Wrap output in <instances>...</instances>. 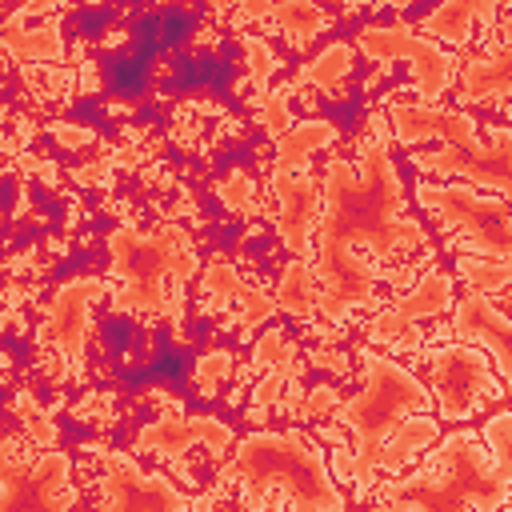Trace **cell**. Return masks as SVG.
Wrapping results in <instances>:
<instances>
[{
	"instance_id": "3",
	"label": "cell",
	"mask_w": 512,
	"mask_h": 512,
	"mask_svg": "<svg viewBox=\"0 0 512 512\" xmlns=\"http://www.w3.org/2000/svg\"><path fill=\"white\" fill-rule=\"evenodd\" d=\"M488 360L472 348H448L436 360V388L440 400L452 416H464L472 404H480V396L488 392Z\"/></svg>"
},
{
	"instance_id": "1",
	"label": "cell",
	"mask_w": 512,
	"mask_h": 512,
	"mask_svg": "<svg viewBox=\"0 0 512 512\" xmlns=\"http://www.w3.org/2000/svg\"><path fill=\"white\" fill-rule=\"evenodd\" d=\"M236 472L260 492L268 484L292 488L296 504H340V496L328 488L324 464L316 452H308L296 436H252L240 448Z\"/></svg>"
},
{
	"instance_id": "2",
	"label": "cell",
	"mask_w": 512,
	"mask_h": 512,
	"mask_svg": "<svg viewBox=\"0 0 512 512\" xmlns=\"http://www.w3.org/2000/svg\"><path fill=\"white\" fill-rule=\"evenodd\" d=\"M368 368H372L368 392H364L356 404L344 408V420H348V424L360 432V440H364L360 464H372V460L380 456V436L400 420V412H412V408L424 404V396H420V388L412 384V376L400 372L396 364L372 356Z\"/></svg>"
},
{
	"instance_id": "4",
	"label": "cell",
	"mask_w": 512,
	"mask_h": 512,
	"mask_svg": "<svg viewBox=\"0 0 512 512\" xmlns=\"http://www.w3.org/2000/svg\"><path fill=\"white\" fill-rule=\"evenodd\" d=\"M456 332L488 340V344H492V352H496V360H500V368H504V372L512 368V360H508V320H504L500 312H492V308H488V300H484L480 292H472V296L460 304Z\"/></svg>"
}]
</instances>
